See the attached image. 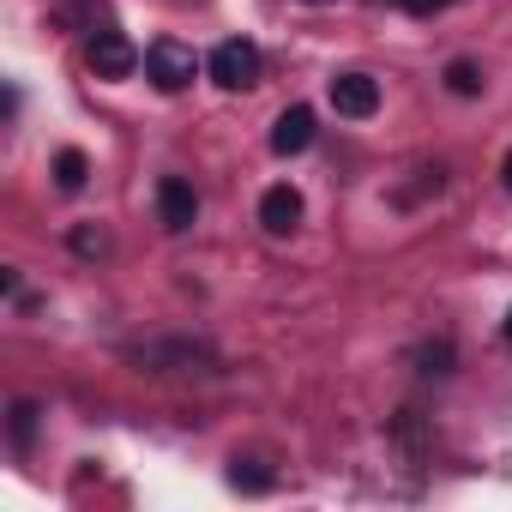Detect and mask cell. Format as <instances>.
<instances>
[{
    "label": "cell",
    "mask_w": 512,
    "mask_h": 512,
    "mask_svg": "<svg viewBox=\"0 0 512 512\" xmlns=\"http://www.w3.org/2000/svg\"><path fill=\"white\" fill-rule=\"evenodd\" d=\"M205 73H211L223 91H253V85H260V73H266V61H260V49H253L247 37H223V43L211 49Z\"/></svg>",
    "instance_id": "1"
},
{
    "label": "cell",
    "mask_w": 512,
    "mask_h": 512,
    "mask_svg": "<svg viewBox=\"0 0 512 512\" xmlns=\"http://www.w3.org/2000/svg\"><path fill=\"white\" fill-rule=\"evenodd\" d=\"M193 73H199V55L187 49V43H175V37H157L151 49H145V79L157 85V91H187L193 85Z\"/></svg>",
    "instance_id": "2"
},
{
    "label": "cell",
    "mask_w": 512,
    "mask_h": 512,
    "mask_svg": "<svg viewBox=\"0 0 512 512\" xmlns=\"http://www.w3.org/2000/svg\"><path fill=\"white\" fill-rule=\"evenodd\" d=\"M332 109L350 115V121H368L380 109V79L374 73H338L332 79Z\"/></svg>",
    "instance_id": "3"
},
{
    "label": "cell",
    "mask_w": 512,
    "mask_h": 512,
    "mask_svg": "<svg viewBox=\"0 0 512 512\" xmlns=\"http://www.w3.org/2000/svg\"><path fill=\"white\" fill-rule=\"evenodd\" d=\"M85 55H91V73H97V79H127V73L139 67V49H133L121 31H97Z\"/></svg>",
    "instance_id": "4"
},
{
    "label": "cell",
    "mask_w": 512,
    "mask_h": 512,
    "mask_svg": "<svg viewBox=\"0 0 512 512\" xmlns=\"http://www.w3.org/2000/svg\"><path fill=\"white\" fill-rule=\"evenodd\" d=\"M157 217H163V229H193V217H199V193H193V181H181V175H163L157 181Z\"/></svg>",
    "instance_id": "5"
},
{
    "label": "cell",
    "mask_w": 512,
    "mask_h": 512,
    "mask_svg": "<svg viewBox=\"0 0 512 512\" xmlns=\"http://www.w3.org/2000/svg\"><path fill=\"white\" fill-rule=\"evenodd\" d=\"M308 145H314V109L296 103V109H284L278 127H272V151H278V157H302Z\"/></svg>",
    "instance_id": "6"
},
{
    "label": "cell",
    "mask_w": 512,
    "mask_h": 512,
    "mask_svg": "<svg viewBox=\"0 0 512 512\" xmlns=\"http://www.w3.org/2000/svg\"><path fill=\"white\" fill-rule=\"evenodd\" d=\"M260 223L272 229V235H290L296 223H302V193L284 181V187H266V199H260Z\"/></svg>",
    "instance_id": "7"
},
{
    "label": "cell",
    "mask_w": 512,
    "mask_h": 512,
    "mask_svg": "<svg viewBox=\"0 0 512 512\" xmlns=\"http://www.w3.org/2000/svg\"><path fill=\"white\" fill-rule=\"evenodd\" d=\"M85 181H91V157L67 145V151L55 157V187H61V193H85Z\"/></svg>",
    "instance_id": "8"
},
{
    "label": "cell",
    "mask_w": 512,
    "mask_h": 512,
    "mask_svg": "<svg viewBox=\"0 0 512 512\" xmlns=\"http://www.w3.org/2000/svg\"><path fill=\"white\" fill-rule=\"evenodd\" d=\"M446 91L452 97H482V67L476 61H452L446 67Z\"/></svg>",
    "instance_id": "9"
},
{
    "label": "cell",
    "mask_w": 512,
    "mask_h": 512,
    "mask_svg": "<svg viewBox=\"0 0 512 512\" xmlns=\"http://www.w3.org/2000/svg\"><path fill=\"white\" fill-rule=\"evenodd\" d=\"M73 253H85V260H91V253H109V235L97 223H79L73 229Z\"/></svg>",
    "instance_id": "10"
},
{
    "label": "cell",
    "mask_w": 512,
    "mask_h": 512,
    "mask_svg": "<svg viewBox=\"0 0 512 512\" xmlns=\"http://www.w3.org/2000/svg\"><path fill=\"white\" fill-rule=\"evenodd\" d=\"M422 374H452V344H446V338L422 350Z\"/></svg>",
    "instance_id": "11"
},
{
    "label": "cell",
    "mask_w": 512,
    "mask_h": 512,
    "mask_svg": "<svg viewBox=\"0 0 512 512\" xmlns=\"http://www.w3.org/2000/svg\"><path fill=\"white\" fill-rule=\"evenodd\" d=\"M229 482H235V488H247V494L272 488V476H266V470H247V464H235V470H229Z\"/></svg>",
    "instance_id": "12"
},
{
    "label": "cell",
    "mask_w": 512,
    "mask_h": 512,
    "mask_svg": "<svg viewBox=\"0 0 512 512\" xmlns=\"http://www.w3.org/2000/svg\"><path fill=\"white\" fill-rule=\"evenodd\" d=\"M31 434H37V410H31V404H13V440L25 446Z\"/></svg>",
    "instance_id": "13"
},
{
    "label": "cell",
    "mask_w": 512,
    "mask_h": 512,
    "mask_svg": "<svg viewBox=\"0 0 512 512\" xmlns=\"http://www.w3.org/2000/svg\"><path fill=\"white\" fill-rule=\"evenodd\" d=\"M452 0H404V13H416V19H434V13H446Z\"/></svg>",
    "instance_id": "14"
},
{
    "label": "cell",
    "mask_w": 512,
    "mask_h": 512,
    "mask_svg": "<svg viewBox=\"0 0 512 512\" xmlns=\"http://www.w3.org/2000/svg\"><path fill=\"white\" fill-rule=\"evenodd\" d=\"M500 181H506V193H512V151H506V163H500Z\"/></svg>",
    "instance_id": "15"
},
{
    "label": "cell",
    "mask_w": 512,
    "mask_h": 512,
    "mask_svg": "<svg viewBox=\"0 0 512 512\" xmlns=\"http://www.w3.org/2000/svg\"><path fill=\"white\" fill-rule=\"evenodd\" d=\"M500 338H506V344H512V308H506V326H500Z\"/></svg>",
    "instance_id": "16"
},
{
    "label": "cell",
    "mask_w": 512,
    "mask_h": 512,
    "mask_svg": "<svg viewBox=\"0 0 512 512\" xmlns=\"http://www.w3.org/2000/svg\"><path fill=\"white\" fill-rule=\"evenodd\" d=\"M308 7H332V0H308Z\"/></svg>",
    "instance_id": "17"
}]
</instances>
